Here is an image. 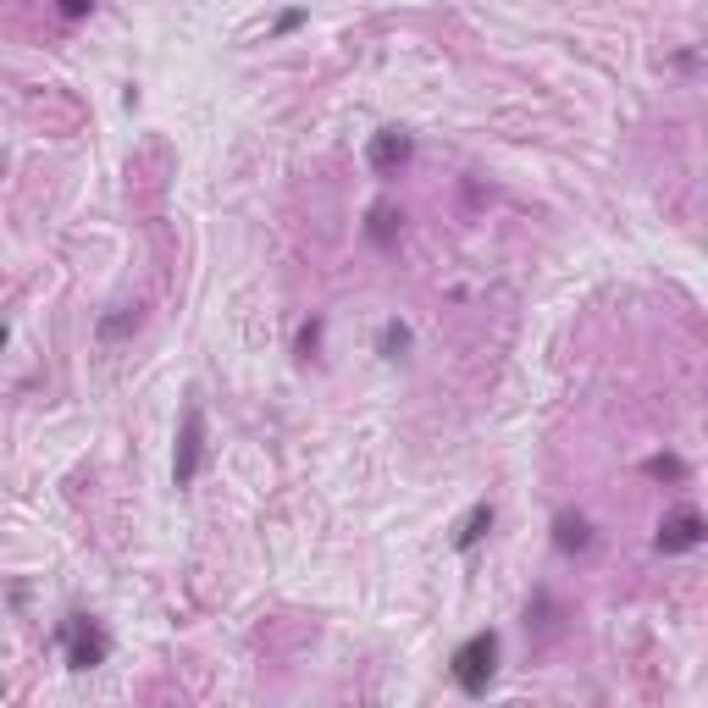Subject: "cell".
Wrapping results in <instances>:
<instances>
[{"label": "cell", "instance_id": "6da1fadb", "mask_svg": "<svg viewBox=\"0 0 708 708\" xmlns=\"http://www.w3.org/2000/svg\"><path fill=\"white\" fill-rule=\"evenodd\" d=\"M449 669H454V686H460L465 697H482V691L493 686V669H498V636H493V631L465 636V642L454 647Z\"/></svg>", "mask_w": 708, "mask_h": 708}, {"label": "cell", "instance_id": "7a4b0ae2", "mask_svg": "<svg viewBox=\"0 0 708 708\" xmlns=\"http://www.w3.org/2000/svg\"><path fill=\"white\" fill-rule=\"evenodd\" d=\"M56 642H62V653H67V664H73V669H95V664H106V658H111V636H106V625H100V620H89V614L67 620V625L56 631Z\"/></svg>", "mask_w": 708, "mask_h": 708}, {"label": "cell", "instance_id": "3957f363", "mask_svg": "<svg viewBox=\"0 0 708 708\" xmlns=\"http://www.w3.org/2000/svg\"><path fill=\"white\" fill-rule=\"evenodd\" d=\"M200 460H205V410L200 399L183 405V427H178V454H172V482L189 487L200 476Z\"/></svg>", "mask_w": 708, "mask_h": 708}, {"label": "cell", "instance_id": "277c9868", "mask_svg": "<svg viewBox=\"0 0 708 708\" xmlns=\"http://www.w3.org/2000/svg\"><path fill=\"white\" fill-rule=\"evenodd\" d=\"M702 532H708L702 515H697L691 504H675V509L658 521V537H653V543H658V554H691V548L702 543Z\"/></svg>", "mask_w": 708, "mask_h": 708}, {"label": "cell", "instance_id": "5b68a950", "mask_svg": "<svg viewBox=\"0 0 708 708\" xmlns=\"http://www.w3.org/2000/svg\"><path fill=\"white\" fill-rule=\"evenodd\" d=\"M410 155H416V139H410L405 128H383V133H372V144H366V161H372V172H383V178H394L399 167H410Z\"/></svg>", "mask_w": 708, "mask_h": 708}, {"label": "cell", "instance_id": "8992f818", "mask_svg": "<svg viewBox=\"0 0 708 708\" xmlns=\"http://www.w3.org/2000/svg\"><path fill=\"white\" fill-rule=\"evenodd\" d=\"M587 543H592L587 515H559V521H554V548H559V554H581Z\"/></svg>", "mask_w": 708, "mask_h": 708}, {"label": "cell", "instance_id": "52a82bcc", "mask_svg": "<svg viewBox=\"0 0 708 708\" xmlns=\"http://www.w3.org/2000/svg\"><path fill=\"white\" fill-rule=\"evenodd\" d=\"M487 526H493V504H476V509L465 515V526H460V537H454V548H476Z\"/></svg>", "mask_w": 708, "mask_h": 708}, {"label": "cell", "instance_id": "ba28073f", "mask_svg": "<svg viewBox=\"0 0 708 708\" xmlns=\"http://www.w3.org/2000/svg\"><path fill=\"white\" fill-rule=\"evenodd\" d=\"M642 471H647L653 482H680V476H686V465H680L675 454H653V460H647Z\"/></svg>", "mask_w": 708, "mask_h": 708}, {"label": "cell", "instance_id": "9c48e42d", "mask_svg": "<svg viewBox=\"0 0 708 708\" xmlns=\"http://www.w3.org/2000/svg\"><path fill=\"white\" fill-rule=\"evenodd\" d=\"M410 348V326H399V321H388L383 326V354H388V361H399V354Z\"/></svg>", "mask_w": 708, "mask_h": 708}, {"label": "cell", "instance_id": "30bf717a", "mask_svg": "<svg viewBox=\"0 0 708 708\" xmlns=\"http://www.w3.org/2000/svg\"><path fill=\"white\" fill-rule=\"evenodd\" d=\"M139 326V310H122V315H106L100 321V337H122V332H133Z\"/></svg>", "mask_w": 708, "mask_h": 708}, {"label": "cell", "instance_id": "8fae6325", "mask_svg": "<svg viewBox=\"0 0 708 708\" xmlns=\"http://www.w3.org/2000/svg\"><path fill=\"white\" fill-rule=\"evenodd\" d=\"M394 222H399V216H394L388 205H377V211H372V238H377V244H388V238H394Z\"/></svg>", "mask_w": 708, "mask_h": 708}, {"label": "cell", "instance_id": "7c38bea8", "mask_svg": "<svg viewBox=\"0 0 708 708\" xmlns=\"http://www.w3.org/2000/svg\"><path fill=\"white\" fill-rule=\"evenodd\" d=\"M315 343H321V321H310V326L299 332V354H304V361H310V354H315Z\"/></svg>", "mask_w": 708, "mask_h": 708}, {"label": "cell", "instance_id": "4fadbf2b", "mask_svg": "<svg viewBox=\"0 0 708 708\" xmlns=\"http://www.w3.org/2000/svg\"><path fill=\"white\" fill-rule=\"evenodd\" d=\"M95 12V0H62V18L67 23H78V18H89Z\"/></svg>", "mask_w": 708, "mask_h": 708}, {"label": "cell", "instance_id": "5bb4252c", "mask_svg": "<svg viewBox=\"0 0 708 708\" xmlns=\"http://www.w3.org/2000/svg\"><path fill=\"white\" fill-rule=\"evenodd\" d=\"M299 23H304V12H282V18H277V34H288V29H299Z\"/></svg>", "mask_w": 708, "mask_h": 708}, {"label": "cell", "instance_id": "9a60e30c", "mask_svg": "<svg viewBox=\"0 0 708 708\" xmlns=\"http://www.w3.org/2000/svg\"><path fill=\"white\" fill-rule=\"evenodd\" d=\"M0 343H7V326H0Z\"/></svg>", "mask_w": 708, "mask_h": 708}]
</instances>
